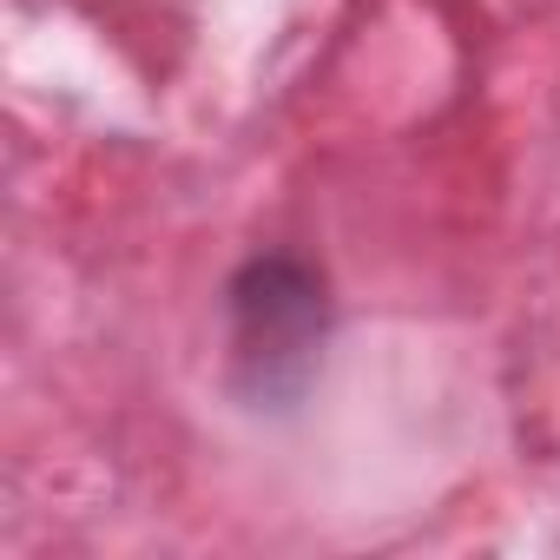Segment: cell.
I'll return each instance as SVG.
<instances>
[{
    "label": "cell",
    "mask_w": 560,
    "mask_h": 560,
    "mask_svg": "<svg viewBox=\"0 0 560 560\" xmlns=\"http://www.w3.org/2000/svg\"><path fill=\"white\" fill-rule=\"evenodd\" d=\"M324 343V284L298 257H257L231 284V350L250 396H298Z\"/></svg>",
    "instance_id": "1"
}]
</instances>
